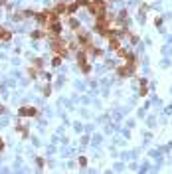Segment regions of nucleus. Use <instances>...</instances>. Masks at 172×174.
<instances>
[{"label":"nucleus","instance_id":"3","mask_svg":"<svg viewBox=\"0 0 172 174\" xmlns=\"http://www.w3.org/2000/svg\"><path fill=\"white\" fill-rule=\"evenodd\" d=\"M36 113H38V111H36L34 107H22L20 109V115H24V117H34Z\"/></svg>","mask_w":172,"mask_h":174},{"label":"nucleus","instance_id":"9","mask_svg":"<svg viewBox=\"0 0 172 174\" xmlns=\"http://www.w3.org/2000/svg\"><path fill=\"white\" fill-rule=\"evenodd\" d=\"M0 113H4V107H0Z\"/></svg>","mask_w":172,"mask_h":174},{"label":"nucleus","instance_id":"6","mask_svg":"<svg viewBox=\"0 0 172 174\" xmlns=\"http://www.w3.org/2000/svg\"><path fill=\"white\" fill-rule=\"evenodd\" d=\"M69 26H71V30H75V32L79 30V24H77L75 20H69Z\"/></svg>","mask_w":172,"mask_h":174},{"label":"nucleus","instance_id":"1","mask_svg":"<svg viewBox=\"0 0 172 174\" xmlns=\"http://www.w3.org/2000/svg\"><path fill=\"white\" fill-rule=\"evenodd\" d=\"M87 10L95 16V18H99L103 14H107V6H105V0H91V2H87Z\"/></svg>","mask_w":172,"mask_h":174},{"label":"nucleus","instance_id":"8","mask_svg":"<svg viewBox=\"0 0 172 174\" xmlns=\"http://www.w3.org/2000/svg\"><path fill=\"white\" fill-rule=\"evenodd\" d=\"M0 148H4V142H2V139H0Z\"/></svg>","mask_w":172,"mask_h":174},{"label":"nucleus","instance_id":"10","mask_svg":"<svg viewBox=\"0 0 172 174\" xmlns=\"http://www.w3.org/2000/svg\"><path fill=\"white\" fill-rule=\"evenodd\" d=\"M0 2H4V0H0Z\"/></svg>","mask_w":172,"mask_h":174},{"label":"nucleus","instance_id":"4","mask_svg":"<svg viewBox=\"0 0 172 174\" xmlns=\"http://www.w3.org/2000/svg\"><path fill=\"white\" fill-rule=\"evenodd\" d=\"M10 38H12V34H10L8 30H4V28L0 26V40H2V42H8Z\"/></svg>","mask_w":172,"mask_h":174},{"label":"nucleus","instance_id":"2","mask_svg":"<svg viewBox=\"0 0 172 174\" xmlns=\"http://www.w3.org/2000/svg\"><path fill=\"white\" fill-rule=\"evenodd\" d=\"M137 65H139V63H129V65L119 67V75L121 77H129V75H132L135 73V69H137Z\"/></svg>","mask_w":172,"mask_h":174},{"label":"nucleus","instance_id":"5","mask_svg":"<svg viewBox=\"0 0 172 174\" xmlns=\"http://www.w3.org/2000/svg\"><path fill=\"white\" fill-rule=\"evenodd\" d=\"M53 12H55V14H63V12H67V4H58Z\"/></svg>","mask_w":172,"mask_h":174},{"label":"nucleus","instance_id":"7","mask_svg":"<svg viewBox=\"0 0 172 174\" xmlns=\"http://www.w3.org/2000/svg\"><path fill=\"white\" fill-rule=\"evenodd\" d=\"M42 36H44V32H34L32 34V38H42Z\"/></svg>","mask_w":172,"mask_h":174}]
</instances>
